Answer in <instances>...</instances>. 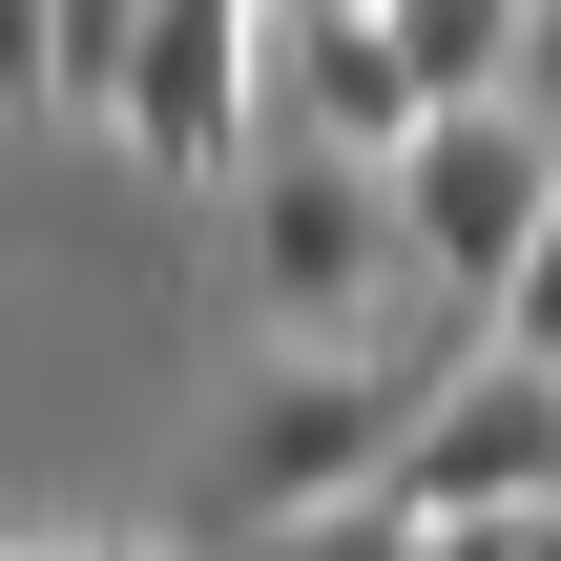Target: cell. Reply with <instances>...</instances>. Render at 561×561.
Here are the masks:
<instances>
[{
  "mask_svg": "<svg viewBox=\"0 0 561 561\" xmlns=\"http://www.w3.org/2000/svg\"><path fill=\"white\" fill-rule=\"evenodd\" d=\"M0 104H62V0H0Z\"/></svg>",
  "mask_w": 561,
  "mask_h": 561,
  "instance_id": "cell-10",
  "label": "cell"
},
{
  "mask_svg": "<svg viewBox=\"0 0 561 561\" xmlns=\"http://www.w3.org/2000/svg\"><path fill=\"white\" fill-rule=\"evenodd\" d=\"M396 500H416V520H500V500H561V375L479 333V354L416 396V437H396Z\"/></svg>",
  "mask_w": 561,
  "mask_h": 561,
  "instance_id": "cell-4",
  "label": "cell"
},
{
  "mask_svg": "<svg viewBox=\"0 0 561 561\" xmlns=\"http://www.w3.org/2000/svg\"><path fill=\"white\" fill-rule=\"evenodd\" d=\"M396 271H416V229H396V146L291 125V146L229 167V291H250V333H375Z\"/></svg>",
  "mask_w": 561,
  "mask_h": 561,
  "instance_id": "cell-1",
  "label": "cell"
},
{
  "mask_svg": "<svg viewBox=\"0 0 561 561\" xmlns=\"http://www.w3.org/2000/svg\"><path fill=\"white\" fill-rule=\"evenodd\" d=\"M520 104H541V125H561V0H541V21H520Z\"/></svg>",
  "mask_w": 561,
  "mask_h": 561,
  "instance_id": "cell-12",
  "label": "cell"
},
{
  "mask_svg": "<svg viewBox=\"0 0 561 561\" xmlns=\"http://www.w3.org/2000/svg\"><path fill=\"white\" fill-rule=\"evenodd\" d=\"M416 396H437V375H396L375 333H291V375H250V396H229V437H208V520H229V541H271V520L396 500Z\"/></svg>",
  "mask_w": 561,
  "mask_h": 561,
  "instance_id": "cell-2",
  "label": "cell"
},
{
  "mask_svg": "<svg viewBox=\"0 0 561 561\" xmlns=\"http://www.w3.org/2000/svg\"><path fill=\"white\" fill-rule=\"evenodd\" d=\"M271 561H437L416 500H333V520H271Z\"/></svg>",
  "mask_w": 561,
  "mask_h": 561,
  "instance_id": "cell-8",
  "label": "cell"
},
{
  "mask_svg": "<svg viewBox=\"0 0 561 561\" xmlns=\"http://www.w3.org/2000/svg\"><path fill=\"white\" fill-rule=\"evenodd\" d=\"M146 21H167V0H62V104H83V125L125 104V62H146Z\"/></svg>",
  "mask_w": 561,
  "mask_h": 561,
  "instance_id": "cell-7",
  "label": "cell"
},
{
  "mask_svg": "<svg viewBox=\"0 0 561 561\" xmlns=\"http://www.w3.org/2000/svg\"><path fill=\"white\" fill-rule=\"evenodd\" d=\"M396 229H416V271H437V291H500V271L561 229V125L520 104V83L437 104V125L396 146Z\"/></svg>",
  "mask_w": 561,
  "mask_h": 561,
  "instance_id": "cell-3",
  "label": "cell"
},
{
  "mask_svg": "<svg viewBox=\"0 0 561 561\" xmlns=\"http://www.w3.org/2000/svg\"><path fill=\"white\" fill-rule=\"evenodd\" d=\"M437 561H561V500H500V520H437Z\"/></svg>",
  "mask_w": 561,
  "mask_h": 561,
  "instance_id": "cell-11",
  "label": "cell"
},
{
  "mask_svg": "<svg viewBox=\"0 0 561 561\" xmlns=\"http://www.w3.org/2000/svg\"><path fill=\"white\" fill-rule=\"evenodd\" d=\"M271 125H333V146H416L437 83L375 0H271Z\"/></svg>",
  "mask_w": 561,
  "mask_h": 561,
  "instance_id": "cell-5",
  "label": "cell"
},
{
  "mask_svg": "<svg viewBox=\"0 0 561 561\" xmlns=\"http://www.w3.org/2000/svg\"><path fill=\"white\" fill-rule=\"evenodd\" d=\"M479 333H500V354H541V375H561V229L520 250V271H500V291H479Z\"/></svg>",
  "mask_w": 561,
  "mask_h": 561,
  "instance_id": "cell-9",
  "label": "cell"
},
{
  "mask_svg": "<svg viewBox=\"0 0 561 561\" xmlns=\"http://www.w3.org/2000/svg\"><path fill=\"white\" fill-rule=\"evenodd\" d=\"M520 21H541V0H396V42H416V83H437V104L520 83Z\"/></svg>",
  "mask_w": 561,
  "mask_h": 561,
  "instance_id": "cell-6",
  "label": "cell"
}]
</instances>
